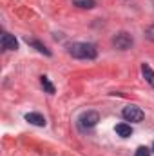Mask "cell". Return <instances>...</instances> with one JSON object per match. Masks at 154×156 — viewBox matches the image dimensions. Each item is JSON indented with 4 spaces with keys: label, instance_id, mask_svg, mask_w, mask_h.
Returning <instances> with one entry per match:
<instances>
[{
    "label": "cell",
    "instance_id": "3957f363",
    "mask_svg": "<svg viewBox=\"0 0 154 156\" xmlns=\"http://www.w3.org/2000/svg\"><path fill=\"white\" fill-rule=\"evenodd\" d=\"M121 115H123V118L127 122H142L145 118V113L138 105H127V107H123Z\"/></svg>",
    "mask_w": 154,
    "mask_h": 156
},
{
    "label": "cell",
    "instance_id": "9c48e42d",
    "mask_svg": "<svg viewBox=\"0 0 154 156\" xmlns=\"http://www.w3.org/2000/svg\"><path fill=\"white\" fill-rule=\"evenodd\" d=\"M27 44H29V45H33V47H37V51L44 53V55H47V56H51V51H49L42 42H38V40H27Z\"/></svg>",
    "mask_w": 154,
    "mask_h": 156
},
{
    "label": "cell",
    "instance_id": "8fae6325",
    "mask_svg": "<svg viewBox=\"0 0 154 156\" xmlns=\"http://www.w3.org/2000/svg\"><path fill=\"white\" fill-rule=\"evenodd\" d=\"M40 83H42V87H44L49 94H53V93H54V85L49 82V78H47V76H40Z\"/></svg>",
    "mask_w": 154,
    "mask_h": 156
},
{
    "label": "cell",
    "instance_id": "5bb4252c",
    "mask_svg": "<svg viewBox=\"0 0 154 156\" xmlns=\"http://www.w3.org/2000/svg\"><path fill=\"white\" fill-rule=\"evenodd\" d=\"M152 151H154V145H152Z\"/></svg>",
    "mask_w": 154,
    "mask_h": 156
},
{
    "label": "cell",
    "instance_id": "4fadbf2b",
    "mask_svg": "<svg viewBox=\"0 0 154 156\" xmlns=\"http://www.w3.org/2000/svg\"><path fill=\"white\" fill-rule=\"evenodd\" d=\"M134 156H151V151H149L147 147H138Z\"/></svg>",
    "mask_w": 154,
    "mask_h": 156
},
{
    "label": "cell",
    "instance_id": "5b68a950",
    "mask_svg": "<svg viewBox=\"0 0 154 156\" xmlns=\"http://www.w3.org/2000/svg\"><path fill=\"white\" fill-rule=\"evenodd\" d=\"M0 45H2V49H5V51H16V49H18L16 38H15L13 35H9V33H4V35H2Z\"/></svg>",
    "mask_w": 154,
    "mask_h": 156
},
{
    "label": "cell",
    "instance_id": "6da1fadb",
    "mask_svg": "<svg viewBox=\"0 0 154 156\" xmlns=\"http://www.w3.org/2000/svg\"><path fill=\"white\" fill-rule=\"evenodd\" d=\"M69 55L78 60H94L98 56V49L89 42H75L69 45Z\"/></svg>",
    "mask_w": 154,
    "mask_h": 156
},
{
    "label": "cell",
    "instance_id": "8992f818",
    "mask_svg": "<svg viewBox=\"0 0 154 156\" xmlns=\"http://www.w3.org/2000/svg\"><path fill=\"white\" fill-rule=\"evenodd\" d=\"M26 120L29 122V123H33V125H37V127H44L47 122H45V118L42 116L40 113H27L26 115Z\"/></svg>",
    "mask_w": 154,
    "mask_h": 156
},
{
    "label": "cell",
    "instance_id": "277c9868",
    "mask_svg": "<svg viewBox=\"0 0 154 156\" xmlns=\"http://www.w3.org/2000/svg\"><path fill=\"white\" fill-rule=\"evenodd\" d=\"M80 127H83V129H91V127H94L98 122H100V115L96 113V111H87V113H83L82 116H80Z\"/></svg>",
    "mask_w": 154,
    "mask_h": 156
},
{
    "label": "cell",
    "instance_id": "7c38bea8",
    "mask_svg": "<svg viewBox=\"0 0 154 156\" xmlns=\"http://www.w3.org/2000/svg\"><path fill=\"white\" fill-rule=\"evenodd\" d=\"M145 38L151 40V42H154V24H152V26H149V27L145 29Z\"/></svg>",
    "mask_w": 154,
    "mask_h": 156
},
{
    "label": "cell",
    "instance_id": "ba28073f",
    "mask_svg": "<svg viewBox=\"0 0 154 156\" xmlns=\"http://www.w3.org/2000/svg\"><path fill=\"white\" fill-rule=\"evenodd\" d=\"M116 134L121 136V138H129L132 134V127L129 123H118L116 125Z\"/></svg>",
    "mask_w": 154,
    "mask_h": 156
},
{
    "label": "cell",
    "instance_id": "7a4b0ae2",
    "mask_svg": "<svg viewBox=\"0 0 154 156\" xmlns=\"http://www.w3.org/2000/svg\"><path fill=\"white\" fill-rule=\"evenodd\" d=\"M132 44H134V38H132L129 33H125V31H121V33H118V35L113 37V45H114L116 49H120V51L131 49Z\"/></svg>",
    "mask_w": 154,
    "mask_h": 156
},
{
    "label": "cell",
    "instance_id": "52a82bcc",
    "mask_svg": "<svg viewBox=\"0 0 154 156\" xmlns=\"http://www.w3.org/2000/svg\"><path fill=\"white\" fill-rule=\"evenodd\" d=\"M142 75H143V78L147 80V83L154 87V71H152V67H151L149 64H142Z\"/></svg>",
    "mask_w": 154,
    "mask_h": 156
},
{
    "label": "cell",
    "instance_id": "30bf717a",
    "mask_svg": "<svg viewBox=\"0 0 154 156\" xmlns=\"http://www.w3.org/2000/svg\"><path fill=\"white\" fill-rule=\"evenodd\" d=\"M73 4L82 9H93L96 5V0H73Z\"/></svg>",
    "mask_w": 154,
    "mask_h": 156
}]
</instances>
